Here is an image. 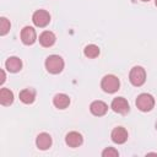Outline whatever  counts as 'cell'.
Instances as JSON below:
<instances>
[{
    "instance_id": "ba28073f",
    "label": "cell",
    "mask_w": 157,
    "mask_h": 157,
    "mask_svg": "<svg viewBox=\"0 0 157 157\" xmlns=\"http://www.w3.org/2000/svg\"><path fill=\"white\" fill-rule=\"evenodd\" d=\"M110 137L115 144H124L128 140V131L123 126H117L113 129Z\"/></svg>"
},
{
    "instance_id": "6da1fadb",
    "label": "cell",
    "mask_w": 157,
    "mask_h": 157,
    "mask_svg": "<svg viewBox=\"0 0 157 157\" xmlns=\"http://www.w3.org/2000/svg\"><path fill=\"white\" fill-rule=\"evenodd\" d=\"M45 69L50 74H59L64 69V60L59 55H49L45 60Z\"/></svg>"
},
{
    "instance_id": "4fadbf2b",
    "label": "cell",
    "mask_w": 157,
    "mask_h": 157,
    "mask_svg": "<svg viewBox=\"0 0 157 157\" xmlns=\"http://www.w3.org/2000/svg\"><path fill=\"white\" fill-rule=\"evenodd\" d=\"M53 104L59 109H65L70 104V98L65 93H58L53 98Z\"/></svg>"
},
{
    "instance_id": "44dd1931",
    "label": "cell",
    "mask_w": 157,
    "mask_h": 157,
    "mask_svg": "<svg viewBox=\"0 0 157 157\" xmlns=\"http://www.w3.org/2000/svg\"><path fill=\"white\" fill-rule=\"evenodd\" d=\"M155 4H156V6H157V0H155Z\"/></svg>"
},
{
    "instance_id": "2e32d148",
    "label": "cell",
    "mask_w": 157,
    "mask_h": 157,
    "mask_svg": "<svg viewBox=\"0 0 157 157\" xmlns=\"http://www.w3.org/2000/svg\"><path fill=\"white\" fill-rule=\"evenodd\" d=\"M13 102V93L9 88L0 90V103L2 105H10Z\"/></svg>"
},
{
    "instance_id": "8fae6325",
    "label": "cell",
    "mask_w": 157,
    "mask_h": 157,
    "mask_svg": "<svg viewBox=\"0 0 157 157\" xmlns=\"http://www.w3.org/2000/svg\"><path fill=\"white\" fill-rule=\"evenodd\" d=\"M36 144L39 150H48L52 146V137L47 132H40L36 139Z\"/></svg>"
},
{
    "instance_id": "277c9868",
    "label": "cell",
    "mask_w": 157,
    "mask_h": 157,
    "mask_svg": "<svg viewBox=\"0 0 157 157\" xmlns=\"http://www.w3.org/2000/svg\"><path fill=\"white\" fill-rule=\"evenodd\" d=\"M136 107L141 112H150L155 107V98L148 93H141L136 98Z\"/></svg>"
},
{
    "instance_id": "30bf717a",
    "label": "cell",
    "mask_w": 157,
    "mask_h": 157,
    "mask_svg": "<svg viewBox=\"0 0 157 157\" xmlns=\"http://www.w3.org/2000/svg\"><path fill=\"white\" fill-rule=\"evenodd\" d=\"M82 141H83L82 135L77 131H70L65 137V142L70 147H78L82 144Z\"/></svg>"
},
{
    "instance_id": "ffe728a7",
    "label": "cell",
    "mask_w": 157,
    "mask_h": 157,
    "mask_svg": "<svg viewBox=\"0 0 157 157\" xmlns=\"http://www.w3.org/2000/svg\"><path fill=\"white\" fill-rule=\"evenodd\" d=\"M5 82V72H4V70H1V81H0V83L2 85Z\"/></svg>"
},
{
    "instance_id": "5bb4252c",
    "label": "cell",
    "mask_w": 157,
    "mask_h": 157,
    "mask_svg": "<svg viewBox=\"0 0 157 157\" xmlns=\"http://www.w3.org/2000/svg\"><path fill=\"white\" fill-rule=\"evenodd\" d=\"M55 39H56L55 34H54L53 32H50V31H44V32L39 36V43H40L43 47H45V48L52 47V45L55 43Z\"/></svg>"
},
{
    "instance_id": "3957f363",
    "label": "cell",
    "mask_w": 157,
    "mask_h": 157,
    "mask_svg": "<svg viewBox=\"0 0 157 157\" xmlns=\"http://www.w3.org/2000/svg\"><path fill=\"white\" fill-rule=\"evenodd\" d=\"M129 80L136 87L142 86L145 83V81H146V71H145V69L141 67V66H134L130 70Z\"/></svg>"
},
{
    "instance_id": "ac0fdd59",
    "label": "cell",
    "mask_w": 157,
    "mask_h": 157,
    "mask_svg": "<svg viewBox=\"0 0 157 157\" xmlns=\"http://www.w3.org/2000/svg\"><path fill=\"white\" fill-rule=\"evenodd\" d=\"M10 27H11L10 21L7 18H5V17H1L0 18V34L1 36H5L10 31Z\"/></svg>"
},
{
    "instance_id": "d6986e66",
    "label": "cell",
    "mask_w": 157,
    "mask_h": 157,
    "mask_svg": "<svg viewBox=\"0 0 157 157\" xmlns=\"http://www.w3.org/2000/svg\"><path fill=\"white\" fill-rule=\"evenodd\" d=\"M102 156L103 157H117V156H119V152L114 147H107L102 152Z\"/></svg>"
},
{
    "instance_id": "e0dca14e",
    "label": "cell",
    "mask_w": 157,
    "mask_h": 157,
    "mask_svg": "<svg viewBox=\"0 0 157 157\" xmlns=\"http://www.w3.org/2000/svg\"><path fill=\"white\" fill-rule=\"evenodd\" d=\"M83 53H85V55L87 58L94 59V58H97L99 55V48L97 45H94V44H88V45L85 47Z\"/></svg>"
},
{
    "instance_id": "52a82bcc",
    "label": "cell",
    "mask_w": 157,
    "mask_h": 157,
    "mask_svg": "<svg viewBox=\"0 0 157 157\" xmlns=\"http://www.w3.org/2000/svg\"><path fill=\"white\" fill-rule=\"evenodd\" d=\"M37 39V34L33 27L31 26H26L22 28L21 31V40L23 42V44L26 45H32Z\"/></svg>"
},
{
    "instance_id": "9c48e42d",
    "label": "cell",
    "mask_w": 157,
    "mask_h": 157,
    "mask_svg": "<svg viewBox=\"0 0 157 157\" xmlns=\"http://www.w3.org/2000/svg\"><path fill=\"white\" fill-rule=\"evenodd\" d=\"M90 110H91V113H92L93 115H96V117H102V115H104V114L107 113L108 105H107L103 101H94V102L91 103Z\"/></svg>"
},
{
    "instance_id": "5b68a950",
    "label": "cell",
    "mask_w": 157,
    "mask_h": 157,
    "mask_svg": "<svg viewBox=\"0 0 157 157\" xmlns=\"http://www.w3.org/2000/svg\"><path fill=\"white\" fill-rule=\"evenodd\" d=\"M32 21L37 27H45L50 22V15L45 10H37L32 16Z\"/></svg>"
},
{
    "instance_id": "9a60e30c",
    "label": "cell",
    "mask_w": 157,
    "mask_h": 157,
    "mask_svg": "<svg viewBox=\"0 0 157 157\" xmlns=\"http://www.w3.org/2000/svg\"><path fill=\"white\" fill-rule=\"evenodd\" d=\"M34 98H36V92L31 88H25L20 92V99H21V102H23L26 104L33 103Z\"/></svg>"
},
{
    "instance_id": "7c38bea8",
    "label": "cell",
    "mask_w": 157,
    "mask_h": 157,
    "mask_svg": "<svg viewBox=\"0 0 157 157\" xmlns=\"http://www.w3.org/2000/svg\"><path fill=\"white\" fill-rule=\"evenodd\" d=\"M5 66H6L7 71H10V72H18L22 69V61L17 56H10L6 60Z\"/></svg>"
},
{
    "instance_id": "8992f818",
    "label": "cell",
    "mask_w": 157,
    "mask_h": 157,
    "mask_svg": "<svg viewBox=\"0 0 157 157\" xmlns=\"http://www.w3.org/2000/svg\"><path fill=\"white\" fill-rule=\"evenodd\" d=\"M112 109L115 112V113H119V114H126L130 109L129 107V103L128 101L124 98V97H117L112 101V104H110Z\"/></svg>"
},
{
    "instance_id": "7a4b0ae2",
    "label": "cell",
    "mask_w": 157,
    "mask_h": 157,
    "mask_svg": "<svg viewBox=\"0 0 157 157\" xmlns=\"http://www.w3.org/2000/svg\"><path fill=\"white\" fill-rule=\"evenodd\" d=\"M119 86H120L119 78L117 76H114V75H105L102 78V81H101V87L107 93H114V92H117L119 90Z\"/></svg>"
},
{
    "instance_id": "7402d4cb",
    "label": "cell",
    "mask_w": 157,
    "mask_h": 157,
    "mask_svg": "<svg viewBox=\"0 0 157 157\" xmlns=\"http://www.w3.org/2000/svg\"><path fill=\"white\" fill-rule=\"evenodd\" d=\"M141 1H150V0H141Z\"/></svg>"
}]
</instances>
